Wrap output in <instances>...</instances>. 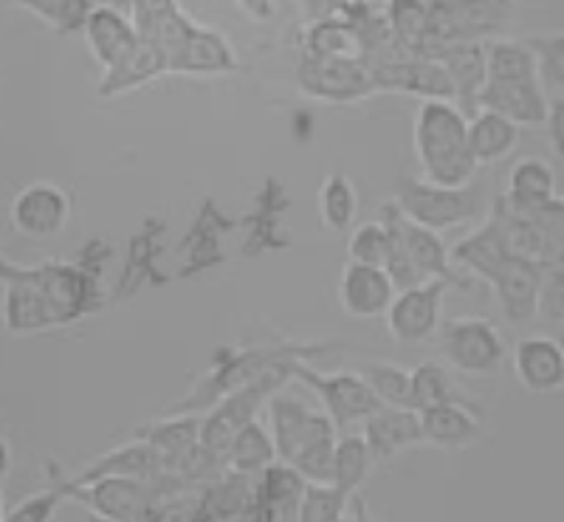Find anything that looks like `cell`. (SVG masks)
<instances>
[{"label":"cell","instance_id":"1","mask_svg":"<svg viewBox=\"0 0 564 522\" xmlns=\"http://www.w3.org/2000/svg\"><path fill=\"white\" fill-rule=\"evenodd\" d=\"M415 155L421 178L446 187L475 181L480 164L468 150V117L449 99H426L417 108Z\"/></svg>","mask_w":564,"mask_h":522},{"label":"cell","instance_id":"2","mask_svg":"<svg viewBox=\"0 0 564 522\" xmlns=\"http://www.w3.org/2000/svg\"><path fill=\"white\" fill-rule=\"evenodd\" d=\"M392 200L406 218L443 235L457 226L477 224L486 218L494 198H488L480 181L446 187V184H432L417 175H401L395 181V198Z\"/></svg>","mask_w":564,"mask_h":522},{"label":"cell","instance_id":"3","mask_svg":"<svg viewBox=\"0 0 564 522\" xmlns=\"http://www.w3.org/2000/svg\"><path fill=\"white\" fill-rule=\"evenodd\" d=\"M296 361L302 359H289L280 361V365H271L269 370H263L260 376L249 379L246 384L220 395L206 413H200V444L209 452H218V455L226 458V449H229L231 438L260 415V410L269 404L271 395L280 393L285 381L294 379Z\"/></svg>","mask_w":564,"mask_h":522},{"label":"cell","instance_id":"4","mask_svg":"<svg viewBox=\"0 0 564 522\" xmlns=\"http://www.w3.org/2000/svg\"><path fill=\"white\" fill-rule=\"evenodd\" d=\"M430 29L423 43V57H435L441 48L455 43H488L502 37L511 20L506 0H426Z\"/></svg>","mask_w":564,"mask_h":522},{"label":"cell","instance_id":"5","mask_svg":"<svg viewBox=\"0 0 564 522\" xmlns=\"http://www.w3.org/2000/svg\"><path fill=\"white\" fill-rule=\"evenodd\" d=\"M435 342L443 361L463 376H491L508 359V345L500 328L482 316L443 319Z\"/></svg>","mask_w":564,"mask_h":522},{"label":"cell","instance_id":"6","mask_svg":"<svg viewBox=\"0 0 564 522\" xmlns=\"http://www.w3.org/2000/svg\"><path fill=\"white\" fill-rule=\"evenodd\" d=\"M294 379H300L319 399L322 410L339 433L361 426L381 406L379 395L372 393L359 370L325 373V370H316L308 359H302L294 365Z\"/></svg>","mask_w":564,"mask_h":522},{"label":"cell","instance_id":"7","mask_svg":"<svg viewBox=\"0 0 564 522\" xmlns=\"http://www.w3.org/2000/svg\"><path fill=\"white\" fill-rule=\"evenodd\" d=\"M294 74L302 94L325 105H359L372 94H379L370 68L359 57H325V54L300 52Z\"/></svg>","mask_w":564,"mask_h":522},{"label":"cell","instance_id":"8","mask_svg":"<svg viewBox=\"0 0 564 522\" xmlns=\"http://www.w3.org/2000/svg\"><path fill=\"white\" fill-rule=\"evenodd\" d=\"M34 280L43 291L54 328H65L102 305L97 271H90L79 260H45L34 265Z\"/></svg>","mask_w":564,"mask_h":522},{"label":"cell","instance_id":"9","mask_svg":"<svg viewBox=\"0 0 564 522\" xmlns=\"http://www.w3.org/2000/svg\"><path fill=\"white\" fill-rule=\"evenodd\" d=\"M452 285L443 280H423V283L398 289L387 308V330L395 342L417 345L435 339L443 323V300Z\"/></svg>","mask_w":564,"mask_h":522},{"label":"cell","instance_id":"10","mask_svg":"<svg viewBox=\"0 0 564 522\" xmlns=\"http://www.w3.org/2000/svg\"><path fill=\"white\" fill-rule=\"evenodd\" d=\"M265 415H269L271 438L276 446V458L294 464L300 452L308 449L311 444L330 435H339L336 424L327 418L325 410H314L305 401L294 399V395L274 393L265 404Z\"/></svg>","mask_w":564,"mask_h":522},{"label":"cell","instance_id":"11","mask_svg":"<svg viewBox=\"0 0 564 522\" xmlns=\"http://www.w3.org/2000/svg\"><path fill=\"white\" fill-rule=\"evenodd\" d=\"M372 74V83L379 94H406V97L426 99H449L455 102V88L441 63L435 57H421V54L401 52L395 57L379 59L367 65Z\"/></svg>","mask_w":564,"mask_h":522},{"label":"cell","instance_id":"12","mask_svg":"<svg viewBox=\"0 0 564 522\" xmlns=\"http://www.w3.org/2000/svg\"><path fill=\"white\" fill-rule=\"evenodd\" d=\"M70 195L54 181L26 184L9 204V224L20 238L52 240L63 235L70 224Z\"/></svg>","mask_w":564,"mask_h":522},{"label":"cell","instance_id":"13","mask_svg":"<svg viewBox=\"0 0 564 522\" xmlns=\"http://www.w3.org/2000/svg\"><path fill=\"white\" fill-rule=\"evenodd\" d=\"M452 263L466 274L468 280H480V283H491L500 274L502 265L513 258L511 243H508L506 220H502V209L497 198L491 200V209L477 226L475 232H468L466 238L457 240L449 249Z\"/></svg>","mask_w":564,"mask_h":522},{"label":"cell","instance_id":"14","mask_svg":"<svg viewBox=\"0 0 564 522\" xmlns=\"http://www.w3.org/2000/svg\"><path fill=\"white\" fill-rule=\"evenodd\" d=\"M511 368L522 390L536 395L564 390V345L547 334L522 336L511 350Z\"/></svg>","mask_w":564,"mask_h":522},{"label":"cell","instance_id":"15","mask_svg":"<svg viewBox=\"0 0 564 522\" xmlns=\"http://www.w3.org/2000/svg\"><path fill=\"white\" fill-rule=\"evenodd\" d=\"M395 291V283H392L384 265L347 260L345 269H341L339 303L341 311L352 319H384Z\"/></svg>","mask_w":564,"mask_h":522},{"label":"cell","instance_id":"16","mask_svg":"<svg viewBox=\"0 0 564 522\" xmlns=\"http://www.w3.org/2000/svg\"><path fill=\"white\" fill-rule=\"evenodd\" d=\"M308 480L289 460H274L254 478V520L291 522L300 520L302 497Z\"/></svg>","mask_w":564,"mask_h":522},{"label":"cell","instance_id":"17","mask_svg":"<svg viewBox=\"0 0 564 522\" xmlns=\"http://www.w3.org/2000/svg\"><path fill=\"white\" fill-rule=\"evenodd\" d=\"M235 72H240V57L229 40L200 23H195L193 32L178 45V52L170 57V74H184V77H224Z\"/></svg>","mask_w":564,"mask_h":522},{"label":"cell","instance_id":"18","mask_svg":"<svg viewBox=\"0 0 564 522\" xmlns=\"http://www.w3.org/2000/svg\"><path fill=\"white\" fill-rule=\"evenodd\" d=\"M359 429L376 460H390L401 455V452L423 444L421 413H417L415 406L381 404Z\"/></svg>","mask_w":564,"mask_h":522},{"label":"cell","instance_id":"19","mask_svg":"<svg viewBox=\"0 0 564 522\" xmlns=\"http://www.w3.org/2000/svg\"><path fill=\"white\" fill-rule=\"evenodd\" d=\"M83 34L90 57L97 59L102 72H108L110 65L119 63L141 40L130 14H124L119 7H110V3H97V7L90 9V14L85 18Z\"/></svg>","mask_w":564,"mask_h":522},{"label":"cell","instance_id":"20","mask_svg":"<svg viewBox=\"0 0 564 522\" xmlns=\"http://www.w3.org/2000/svg\"><path fill=\"white\" fill-rule=\"evenodd\" d=\"M398 229H401V238H404L406 254H410L412 265H415V271L423 280H443V283H449L452 289H466V285L471 283V280L452 263L449 246L443 243L441 232L415 224V220L406 218L401 209H398Z\"/></svg>","mask_w":564,"mask_h":522},{"label":"cell","instance_id":"21","mask_svg":"<svg viewBox=\"0 0 564 522\" xmlns=\"http://www.w3.org/2000/svg\"><path fill=\"white\" fill-rule=\"evenodd\" d=\"M193 520H254V478L226 469L195 494Z\"/></svg>","mask_w":564,"mask_h":522},{"label":"cell","instance_id":"22","mask_svg":"<svg viewBox=\"0 0 564 522\" xmlns=\"http://www.w3.org/2000/svg\"><path fill=\"white\" fill-rule=\"evenodd\" d=\"M539 278H542V265L513 254L502 265L500 274L488 283V289L494 291V300L500 305L502 316L511 325H525L536 316Z\"/></svg>","mask_w":564,"mask_h":522},{"label":"cell","instance_id":"23","mask_svg":"<svg viewBox=\"0 0 564 522\" xmlns=\"http://www.w3.org/2000/svg\"><path fill=\"white\" fill-rule=\"evenodd\" d=\"M437 63L446 68L455 88V105L466 113L475 117L480 110L482 88L488 83V65H486V43H455L446 45L435 54Z\"/></svg>","mask_w":564,"mask_h":522},{"label":"cell","instance_id":"24","mask_svg":"<svg viewBox=\"0 0 564 522\" xmlns=\"http://www.w3.org/2000/svg\"><path fill=\"white\" fill-rule=\"evenodd\" d=\"M167 471V458L155 449L153 444L141 438H130L128 444L116 446V449L105 452L90 466H85L83 471H77L70 483H88V480L97 478H141V480H153L161 478Z\"/></svg>","mask_w":564,"mask_h":522},{"label":"cell","instance_id":"25","mask_svg":"<svg viewBox=\"0 0 564 522\" xmlns=\"http://www.w3.org/2000/svg\"><path fill=\"white\" fill-rule=\"evenodd\" d=\"M164 74H170L167 54L161 52L159 45H153L150 40L141 37L119 63L110 65L108 72H102L97 94L102 99L122 97V94H133V90L155 83V79L164 77Z\"/></svg>","mask_w":564,"mask_h":522},{"label":"cell","instance_id":"26","mask_svg":"<svg viewBox=\"0 0 564 522\" xmlns=\"http://www.w3.org/2000/svg\"><path fill=\"white\" fill-rule=\"evenodd\" d=\"M417 413H421L423 444L437 446V449H466L477 444L482 435V418L471 401L426 406Z\"/></svg>","mask_w":564,"mask_h":522},{"label":"cell","instance_id":"27","mask_svg":"<svg viewBox=\"0 0 564 522\" xmlns=\"http://www.w3.org/2000/svg\"><path fill=\"white\" fill-rule=\"evenodd\" d=\"M0 311H3V325H7L9 334L32 336L54 330L43 291H40L37 280H34V265H29L20 278L3 283Z\"/></svg>","mask_w":564,"mask_h":522},{"label":"cell","instance_id":"28","mask_svg":"<svg viewBox=\"0 0 564 522\" xmlns=\"http://www.w3.org/2000/svg\"><path fill=\"white\" fill-rule=\"evenodd\" d=\"M480 108L494 110L500 117L511 119L520 128H536L545 124L551 97L539 79L528 83H486L480 97Z\"/></svg>","mask_w":564,"mask_h":522},{"label":"cell","instance_id":"29","mask_svg":"<svg viewBox=\"0 0 564 522\" xmlns=\"http://www.w3.org/2000/svg\"><path fill=\"white\" fill-rule=\"evenodd\" d=\"M553 198H556V173L545 159L525 155L513 164L511 173H508V187L502 193V200L508 207L528 213V209L545 207Z\"/></svg>","mask_w":564,"mask_h":522},{"label":"cell","instance_id":"30","mask_svg":"<svg viewBox=\"0 0 564 522\" xmlns=\"http://www.w3.org/2000/svg\"><path fill=\"white\" fill-rule=\"evenodd\" d=\"M517 144H520V124H513L511 119L486 108L468 117V150L480 167L508 159Z\"/></svg>","mask_w":564,"mask_h":522},{"label":"cell","instance_id":"31","mask_svg":"<svg viewBox=\"0 0 564 522\" xmlns=\"http://www.w3.org/2000/svg\"><path fill=\"white\" fill-rule=\"evenodd\" d=\"M133 438L153 444L170 466L200 444V413H170L133 429Z\"/></svg>","mask_w":564,"mask_h":522},{"label":"cell","instance_id":"32","mask_svg":"<svg viewBox=\"0 0 564 522\" xmlns=\"http://www.w3.org/2000/svg\"><path fill=\"white\" fill-rule=\"evenodd\" d=\"M488 83H528L539 79L536 54L525 40L494 37L486 43Z\"/></svg>","mask_w":564,"mask_h":522},{"label":"cell","instance_id":"33","mask_svg":"<svg viewBox=\"0 0 564 522\" xmlns=\"http://www.w3.org/2000/svg\"><path fill=\"white\" fill-rule=\"evenodd\" d=\"M316 209H319V220L325 229L336 235H347L356 226V215H359L356 184L345 173L325 175L319 195H316Z\"/></svg>","mask_w":564,"mask_h":522},{"label":"cell","instance_id":"34","mask_svg":"<svg viewBox=\"0 0 564 522\" xmlns=\"http://www.w3.org/2000/svg\"><path fill=\"white\" fill-rule=\"evenodd\" d=\"M276 458V446L271 438V429L265 424H260V418H254L251 424H246L235 438H231L229 449H226V466L240 475H249L257 478L265 466H271Z\"/></svg>","mask_w":564,"mask_h":522},{"label":"cell","instance_id":"35","mask_svg":"<svg viewBox=\"0 0 564 522\" xmlns=\"http://www.w3.org/2000/svg\"><path fill=\"white\" fill-rule=\"evenodd\" d=\"M376 466L372 449L367 446L361 433H339L336 435L334 452V486H339L347 494H359L361 486L370 480V471Z\"/></svg>","mask_w":564,"mask_h":522},{"label":"cell","instance_id":"36","mask_svg":"<svg viewBox=\"0 0 564 522\" xmlns=\"http://www.w3.org/2000/svg\"><path fill=\"white\" fill-rule=\"evenodd\" d=\"M455 401H468V395L457 384L446 361H421L417 368H412V406L415 410L455 404Z\"/></svg>","mask_w":564,"mask_h":522},{"label":"cell","instance_id":"37","mask_svg":"<svg viewBox=\"0 0 564 522\" xmlns=\"http://www.w3.org/2000/svg\"><path fill=\"white\" fill-rule=\"evenodd\" d=\"M302 52L325 54V57L365 59L359 34L350 23H341V20H314V23H308V29L302 34Z\"/></svg>","mask_w":564,"mask_h":522},{"label":"cell","instance_id":"38","mask_svg":"<svg viewBox=\"0 0 564 522\" xmlns=\"http://www.w3.org/2000/svg\"><path fill=\"white\" fill-rule=\"evenodd\" d=\"M7 7H18L40 18L45 26H52L57 34L83 32L85 18L99 0H0Z\"/></svg>","mask_w":564,"mask_h":522},{"label":"cell","instance_id":"39","mask_svg":"<svg viewBox=\"0 0 564 522\" xmlns=\"http://www.w3.org/2000/svg\"><path fill=\"white\" fill-rule=\"evenodd\" d=\"M384 14L398 43L404 45L406 52L423 57L426 29H430V3L426 0H387Z\"/></svg>","mask_w":564,"mask_h":522},{"label":"cell","instance_id":"40","mask_svg":"<svg viewBox=\"0 0 564 522\" xmlns=\"http://www.w3.org/2000/svg\"><path fill=\"white\" fill-rule=\"evenodd\" d=\"M365 381L379 395L381 404L412 406V370L392 365V361H365L359 368Z\"/></svg>","mask_w":564,"mask_h":522},{"label":"cell","instance_id":"41","mask_svg":"<svg viewBox=\"0 0 564 522\" xmlns=\"http://www.w3.org/2000/svg\"><path fill=\"white\" fill-rule=\"evenodd\" d=\"M536 54L539 83L547 97H564V32H545L525 37Z\"/></svg>","mask_w":564,"mask_h":522},{"label":"cell","instance_id":"42","mask_svg":"<svg viewBox=\"0 0 564 522\" xmlns=\"http://www.w3.org/2000/svg\"><path fill=\"white\" fill-rule=\"evenodd\" d=\"M352 500L356 494H347L334 483H308L302 497L300 520L308 522H339L352 516Z\"/></svg>","mask_w":564,"mask_h":522},{"label":"cell","instance_id":"43","mask_svg":"<svg viewBox=\"0 0 564 522\" xmlns=\"http://www.w3.org/2000/svg\"><path fill=\"white\" fill-rule=\"evenodd\" d=\"M347 238V260L370 265H384L390 254V226L384 220H367V224L352 226Z\"/></svg>","mask_w":564,"mask_h":522},{"label":"cell","instance_id":"44","mask_svg":"<svg viewBox=\"0 0 564 522\" xmlns=\"http://www.w3.org/2000/svg\"><path fill=\"white\" fill-rule=\"evenodd\" d=\"M63 500H68V478L59 475V469L52 475V483L40 489L37 494H29L26 500H20L18 505L7 511L9 520L20 522H48L54 520L57 509L63 505Z\"/></svg>","mask_w":564,"mask_h":522},{"label":"cell","instance_id":"45","mask_svg":"<svg viewBox=\"0 0 564 522\" xmlns=\"http://www.w3.org/2000/svg\"><path fill=\"white\" fill-rule=\"evenodd\" d=\"M334 452L336 435H330V438L316 441L308 449L300 452L291 466H296V471L308 483H334Z\"/></svg>","mask_w":564,"mask_h":522},{"label":"cell","instance_id":"46","mask_svg":"<svg viewBox=\"0 0 564 522\" xmlns=\"http://www.w3.org/2000/svg\"><path fill=\"white\" fill-rule=\"evenodd\" d=\"M536 316L564 323V263H545L539 278Z\"/></svg>","mask_w":564,"mask_h":522},{"label":"cell","instance_id":"47","mask_svg":"<svg viewBox=\"0 0 564 522\" xmlns=\"http://www.w3.org/2000/svg\"><path fill=\"white\" fill-rule=\"evenodd\" d=\"M536 226L545 235L547 263H564V198L547 200L545 207L528 209Z\"/></svg>","mask_w":564,"mask_h":522},{"label":"cell","instance_id":"48","mask_svg":"<svg viewBox=\"0 0 564 522\" xmlns=\"http://www.w3.org/2000/svg\"><path fill=\"white\" fill-rule=\"evenodd\" d=\"M547 139L556 159L564 162V97H551V108H547Z\"/></svg>","mask_w":564,"mask_h":522},{"label":"cell","instance_id":"49","mask_svg":"<svg viewBox=\"0 0 564 522\" xmlns=\"http://www.w3.org/2000/svg\"><path fill=\"white\" fill-rule=\"evenodd\" d=\"M235 3H238L249 18L260 20V23L274 18V0H235Z\"/></svg>","mask_w":564,"mask_h":522},{"label":"cell","instance_id":"50","mask_svg":"<svg viewBox=\"0 0 564 522\" xmlns=\"http://www.w3.org/2000/svg\"><path fill=\"white\" fill-rule=\"evenodd\" d=\"M12 444H9V438L3 433H0V486L7 483L9 471H12Z\"/></svg>","mask_w":564,"mask_h":522},{"label":"cell","instance_id":"51","mask_svg":"<svg viewBox=\"0 0 564 522\" xmlns=\"http://www.w3.org/2000/svg\"><path fill=\"white\" fill-rule=\"evenodd\" d=\"M29 265H20V263H12V260L7 258V254L0 252V283H9V280L20 278L23 271H26Z\"/></svg>","mask_w":564,"mask_h":522},{"label":"cell","instance_id":"52","mask_svg":"<svg viewBox=\"0 0 564 522\" xmlns=\"http://www.w3.org/2000/svg\"><path fill=\"white\" fill-rule=\"evenodd\" d=\"M7 520V503H3V486H0V522Z\"/></svg>","mask_w":564,"mask_h":522},{"label":"cell","instance_id":"53","mask_svg":"<svg viewBox=\"0 0 564 522\" xmlns=\"http://www.w3.org/2000/svg\"><path fill=\"white\" fill-rule=\"evenodd\" d=\"M506 3H513V0H506Z\"/></svg>","mask_w":564,"mask_h":522},{"label":"cell","instance_id":"54","mask_svg":"<svg viewBox=\"0 0 564 522\" xmlns=\"http://www.w3.org/2000/svg\"><path fill=\"white\" fill-rule=\"evenodd\" d=\"M0 300H3V294H0Z\"/></svg>","mask_w":564,"mask_h":522}]
</instances>
